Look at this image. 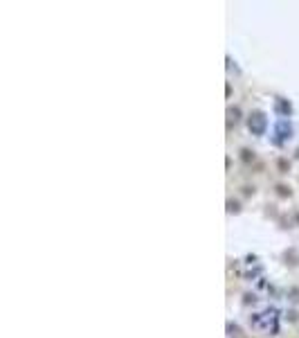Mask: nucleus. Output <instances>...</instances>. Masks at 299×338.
I'll use <instances>...</instances> for the list:
<instances>
[{
	"label": "nucleus",
	"mask_w": 299,
	"mask_h": 338,
	"mask_svg": "<svg viewBox=\"0 0 299 338\" xmlns=\"http://www.w3.org/2000/svg\"><path fill=\"white\" fill-rule=\"evenodd\" d=\"M266 124H268V120H266L263 113H252V115H250V131L252 133L261 135L263 131H266Z\"/></svg>",
	"instance_id": "obj_1"
},
{
	"label": "nucleus",
	"mask_w": 299,
	"mask_h": 338,
	"mask_svg": "<svg viewBox=\"0 0 299 338\" xmlns=\"http://www.w3.org/2000/svg\"><path fill=\"white\" fill-rule=\"evenodd\" d=\"M277 111L281 113V115H290V104H288V101H286V99H277Z\"/></svg>",
	"instance_id": "obj_3"
},
{
	"label": "nucleus",
	"mask_w": 299,
	"mask_h": 338,
	"mask_svg": "<svg viewBox=\"0 0 299 338\" xmlns=\"http://www.w3.org/2000/svg\"><path fill=\"white\" fill-rule=\"evenodd\" d=\"M277 142H281V140H286V138H290V124L286 122V120H281L279 124H277Z\"/></svg>",
	"instance_id": "obj_2"
}]
</instances>
